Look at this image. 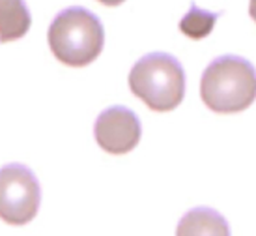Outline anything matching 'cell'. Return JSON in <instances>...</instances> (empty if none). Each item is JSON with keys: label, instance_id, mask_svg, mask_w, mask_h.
Returning a JSON list of instances; mask_svg holds the SVG:
<instances>
[{"label": "cell", "instance_id": "6da1fadb", "mask_svg": "<svg viewBox=\"0 0 256 236\" xmlns=\"http://www.w3.org/2000/svg\"><path fill=\"white\" fill-rule=\"evenodd\" d=\"M200 96L214 113H242L256 100V68L243 57H217L202 73Z\"/></svg>", "mask_w": 256, "mask_h": 236}, {"label": "cell", "instance_id": "7a4b0ae2", "mask_svg": "<svg viewBox=\"0 0 256 236\" xmlns=\"http://www.w3.org/2000/svg\"><path fill=\"white\" fill-rule=\"evenodd\" d=\"M49 47L66 66L82 68L92 64L103 51L105 30L100 17L90 10L72 6L62 10L49 27Z\"/></svg>", "mask_w": 256, "mask_h": 236}, {"label": "cell", "instance_id": "3957f363", "mask_svg": "<svg viewBox=\"0 0 256 236\" xmlns=\"http://www.w3.org/2000/svg\"><path fill=\"white\" fill-rule=\"evenodd\" d=\"M129 88L152 111H172L185 96L184 66L168 53H150L131 68Z\"/></svg>", "mask_w": 256, "mask_h": 236}, {"label": "cell", "instance_id": "277c9868", "mask_svg": "<svg viewBox=\"0 0 256 236\" xmlns=\"http://www.w3.org/2000/svg\"><path fill=\"white\" fill-rule=\"evenodd\" d=\"M42 204V186L34 171L22 163L0 169V219L8 225H26Z\"/></svg>", "mask_w": 256, "mask_h": 236}, {"label": "cell", "instance_id": "5b68a950", "mask_svg": "<svg viewBox=\"0 0 256 236\" xmlns=\"http://www.w3.org/2000/svg\"><path fill=\"white\" fill-rule=\"evenodd\" d=\"M94 135L105 152L122 156L131 152L138 144L142 135V126L138 116L131 109L124 105H112L98 116L94 124Z\"/></svg>", "mask_w": 256, "mask_h": 236}, {"label": "cell", "instance_id": "8992f818", "mask_svg": "<svg viewBox=\"0 0 256 236\" xmlns=\"http://www.w3.org/2000/svg\"><path fill=\"white\" fill-rule=\"evenodd\" d=\"M176 236H232L228 221L222 215L208 206L189 210L180 219Z\"/></svg>", "mask_w": 256, "mask_h": 236}, {"label": "cell", "instance_id": "52a82bcc", "mask_svg": "<svg viewBox=\"0 0 256 236\" xmlns=\"http://www.w3.org/2000/svg\"><path fill=\"white\" fill-rule=\"evenodd\" d=\"M30 25L32 17L24 0H0V43L22 38Z\"/></svg>", "mask_w": 256, "mask_h": 236}, {"label": "cell", "instance_id": "ba28073f", "mask_svg": "<svg viewBox=\"0 0 256 236\" xmlns=\"http://www.w3.org/2000/svg\"><path fill=\"white\" fill-rule=\"evenodd\" d=\"M220 17V12H208V10H200L194 2H191L189 12L182 17L180 21V30L191 40H204L206 36L212 34L215 23Z\"/></svg>", "mask_w": 256, "mask_h": 236}, {"label": "cell", "instance_id": "9c48e42d", "mask_svg": "<svg viewBox=\"0 0 256 236\" xmlns=\"http://www.w3.org/2000/svg\"><path fill=\"white\" fill-rule=\"evenodd\" d=\"M249 15L252 17V21L256 23V0H250L249 2Z\"/></svg>", "mask_w": 256, "mask_h": 236}, {"label": "cell", "instance_id": "30bf717a", "mask_svg": "<svg viewBox=\"0 0 256 236\" xmlns=\"http://www.w3.org/2000/svg\"><path fill=\"white\" fill-rule=\"evenodd\" d=\"M101 4H105V6H120L122 2H126V0H100Z\"/></svg>", "mask_w": 256, "mask_h": 236}]
</instances>
